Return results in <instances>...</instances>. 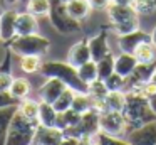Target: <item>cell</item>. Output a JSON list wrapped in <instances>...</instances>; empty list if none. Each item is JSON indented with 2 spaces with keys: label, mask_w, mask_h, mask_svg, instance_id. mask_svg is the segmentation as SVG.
I'll list each match as a JSON object with an SVG mask.
<instances>
[{
  "label": "cell",
  "mask_w": 156,
  "mask_h": 145,
  "mask_svg": "<svg viewBox=\"0 0 156 145\" xmlns=\"http://www.w3.org/2000/svg\"><path fill=\"white\" fill-rule=\"evenodd\" d=\"M29 34H39V22L34 13L20 12L15 19V36H29Z\"/></svg>",
  "instance_id": "14"
},
{
  "label": "cell",
  "mask_w": 156,
  "mask_h": 145,
  "mask_svg": "<svg viewBox=\"0 0 156 145\" xmlns=\"http://www.w3.org/2000/svg\"><path fill=\"white\" fill-rule=\"evenodd\" d=\"M136 66H138V59L134 57V54L121 51L118 56H114V73L121 74V76L128 78Z\"/></svg>",
  "instance_id": "17"
},
{
  "label": "cell",
  "mask_w": 156,
  "mask_h": 145,
  "mask_svg": "<svg viewBox=\"0 0 156 145\" xmlns=\"http://www.w3.org/2000/svg\"><path fill=\"white\" fill-rule=\"evenodd\" d=\"M17 106H7V108H0V145H5L7 140V133H9V127H10V121L14 118Z\"/></svg>",
  "instance_id": "22"
},
{
  "label": "cell",
  "mask_w": 156,
  "mask_h": 145,
  "mask_svg": "<svg viewBox=\"0 0 156 145\" xmlns=\"http://www.w3.org/2000/svg\"><path fill=\"white\" fill-rule=\"evenodd\" d=\"M87 44H89V51H91V59L96 61V63L111 52L109 40H108V34H106L104 30L99 32L98 36L91 37V39L87 40Z\"/></svg>",
  "instance_id": "15"
},
{
  "label": "cell",
  "mask_w": 156,
  "mask_h": 145,
  "mask_svg": "<svg viewBox=\"0 0 156 145\" xmlns=\"http://www.w3.org/2000/svg\"><path fill=\"white\" fill-rule=\"evenodd\" d=\"M133 54L138 59V63H151V61H156V47L153 46L151 40H146V42L139 44Z\"/></svg>",
  "instance_id": "25"
},
{
  "label": "cell",
  "mask_w": 156,
  "mask_h": 145,
  "mask_svg": "<svg viewBox=\"0 0 156 145\" xmlns=\"http://www.w3.org/2000/svg\"><path fill=\"white\" fill-rule=\"evenodd\" d=\"M15 10H5L0 15V39L9 42L15 37V19H17Z\"/></svg>",
  "instance_id": "19"
},
{
  "label": "cell",
  "mask_w": 156,
  "mask_h": 145,
  "mask_svg": "<svg viewBox=\"0 0 156 145\" xmlns=\"http://www.w3.org/2000/svg\"><path fill=\"white\" fill-rule=\"evenodd\" d=\"M14 76L10 74V71H2L0 69V91H9Z\"/></svg>",
  "instance_id": "38"
},
{
  "label": "cell",
  "mask_w": 156,
  "mask_h": 145,
  "mask_svg": "<svg viewBox=\"0 0 156 145\" xmlns=\"http://www.w3.org/2000/svg\"><path fill=\"white\" fill-rule=\"evenodd\" d=\"M122 116L128 123L129 132L156 121V115L149 108L148 98L141 91H126V103L122 108Z\"/></svg>",
  "instance_id": "1"
},
{
  "label": "cell",
  "mask_w": 156,
  "mask_h": 145,
  "mask_svg": "<svg viewBox=\"0 0 156 145\" xmlns=\"http://www.w3.org/2000/svg\"><path fill=\"white\" fill-rule=\"evenodd\" d=\"M41 64H42L41 56H22L20 57V69L24 71L25 74L39 73Z\"/></svg>",
  "instance_id": "33"
},
{
  "label": "cell",
  "mask_w": 156,
  "mask_h": 145,
  "mask_svg": "<svg viewBox=\"0 0 156 145\" xmlns=\"http://www.w3.org/2000/svg\"><path fill=\"white\" fill-rule=\"evenodd\" d=\"M39 73L44 78H59L67 88L74 90L76 93H87V84L79 78L77 67L69 64L67 61H47L41 64Z\"/></svg>",
  "instance_id": "2"
},
{
  "label": "cell",
  "mask_w": 156,
  "mask_h": 145,
  "mask_svg": "<svg viewBox=\"0 0 156 145\" xmlns=\"http://www.w3.org/2000/svg\"><path fill=\"white\" fill-rule=\"evenodd\" d=\"M49 15H51L52 25H54L59 32L72 34V32H77V30H79V22H77V20H74V19H71V17L67 15V12H66V5H64V3H61L59 0H57L55 5H52L51 13H49Z\"/></svg>",
  "instance_id": "9"
},
{
  "label": "cell",
  "mask_w": 156,
  "mask_h": 145,
  "mask_svg": "<svg viewBox=\"0 0 156 145\" xmlns=\"http://www.w3.org/2000/svg\"><path fill=\"white\" fill-rule=\"evenodd\" d=\"M37 127H39V121L29 120L22 113L15 111L14 118L10 121V127H9L5 145H32Z\"/></svg>",
  "instance_id": "5"
},
{
  "label": "cell",
  "mask_w": 156,
  "mask_h": 145,
  "mask_svg": "<svg viewBox=\"0 0 156 145\" xmlns=\"http://www.w3.org/2000/svg\"><path fill=\"white\" fill-rule=\"evenodd\" d=\"M89 2V5L92 7V9H96V10H101V9H108L109 7V0H87Z\"/></svg>",
  "instance_id": "40"
},
{
  "label": "cell",
  "mask_w": 156,
  "mask_h": 145,
  "mask_svg": "<svg viewBox=\"0 0 156 145\" xmlns=\"http://www.w3.org/2000/svg\"><path fill=\"white\" fill-rule=\"evenodd\" d=\"M126 140L129 145H156V121L128 132Z\"/></svg>",
  "instance_id": "10"
},
{
  "label": "cell",
  "mask_w": 156,
  "mask_h": 145,
  "mask_svg": "<svg viewBox=\"0 0 156 145\" xmlns=\"http://www.w3.org/2000/svg\"><path fill=\"white\" fill-rule=\"evenodd\" d=\"M66 88L67 86L59 78H47L44 81V84L39 88V98H41V101H45V103L52 105Z\"/></svg>",
  "instance_id": "13"
},
{
  "label": "cell",
  "mask_w": 156,
  "mask_h": 145,
  "mask_svg": "<svg viewBox=\"0 0 156 145\" xmlns=\"http://www.w3.org/2000/svg\"><path fill=\"white\" fill-rule=\"evenodd\" d=\"M91 10H92V7L89 5L87 0H72V2L66 3V12H67V15L71 19L77 20V22L84 20L91 13Z\"/></svg>",
  "instance_id": "20"
},
{
  "label": "cell",
  "mask_w": 156,
  "mask_h": 145,
  "mask_svg": "<svg viewBox=\"0 0 156 145\" xmlns=\"http://www.w3.org/2000/svg\"><path fill=\"white\" fill-rule=\"evenodd\" d=\"M52 3L51 0H29L27 2V10L34 13L35 17H45L51 13Z\"/></svg>",
  "instance_id": "30"
},
{
  "label": "cell",
  "mask_w": 156,
  "mask_h": 145,
  "mask_svg": "<svg viewBox=\"0 0 156 145\" xmlns=\"http://www.w3.org/2000/svg\"><path fill=\"white\" fill-rule=\"evenodd\" d=\"M20 103L19 100H15L9 91H0V108H7V106H17Z\"/></svg>",
  "instance_id": "37"
},
{
  "label": "cell",
  "mask_w": 156,
  "mask_h": 145,
  "mask_svg": "<svg viewBox=\"0 0 156 145\" xmlns=\"http://www.w3.org/2000/svg\"><path fill=\"white\" fill-rule=\"evenodd\" d=\"M134 10L141 15H151L156 12V0H134L133 2Z\"/></svg>",
  "instance_id": "34"
},
{
  "label": "cell",
  "mask_w": 156,
  "mask_h": 145,
  "mask_svg": "<svg viewBox=\"0 0 156 145\" xmlns=\"http://www.w3.org/2000/svg\"><path fill=\"white\" fill-rule=\"evenodd\" d=\"M126 103V93L124 91H109L104 96V100L98 103V110H111V111H122Z\"/></svg>",
  "instance_id": "18"
},
{
  "label": "cell",
  "mask_w": 156,
  "mask_h": 145,
  "mask_svg": "<svg viewBox=\"0 0 156 145\" xmlns=\"http://www.w3.org/2000/svg\"><path fill=\"white\" fill-rule=\"evenodd\" d=\"M9 93L19 101L25 100L29 96V93H30V83L27 79H24V78H14L10 88H9Z\"/></svg>",
  "instance_id": "24"
},
{
  "label": "cell",
  "mask_w": 156,
  "mask_h": 145,
  "mask_svg": "<svg viewBox=\"0 0 156 145\" xmlns=\"http://www.w3.org/2000/svg\"><path fill=\"white\" fill-rule=\"evenodd\" d=\"M10 2H15V0H10Z\"/></svg>",
  "instance_id": "47"
},
{
  "label": "cell",
  "mask_w": 156,
  "mask_h": 145,
  "mask_svg": "<svg viewBox=\"0 0 156 145\" xmlns=\"http://www.w3.org/2000/svg\"><path fill=\"white\" fill-rule=\"evenodd\" d=\"M9 51L17 56H44L49 52L51 40L41 34H29V36H15L9 40Z\"/></svg>",
  "instance_id": "4"
},
{
  "label": "cell",
  "mask_w": 156,
  "mask_h": 145,
  "mask_svg": "<svg viewBox=\"0 0 156 145\" xmlns=\"http://www.w3.org/2000/svg\"><path fill=\"white\" fill-rule=\"evenodd\" d=\"M154 71H156V61H151V63H138L134 71L126 78L124 93L126 91H141V88L153 79Z\"/></svg>",
  "instance_id": "8"
},
{
  "label": "cell",
  "mask_w": 156,
  "mask_h": 145,
  "mask_svg": "<svg viewBox=\"0 0 156 145\" xmlns=\"http://www.w3.org/2000/svg\"><path fill=\"white\" fill-rule=\"evenodd\" d=\"M151 81H153V83L156 84V71H154V74H153V79H151Z\"/></svg>",
  "instance_id": "46"
},
{
  "label": "cell",
  "mask_w": 156,
  "mask_h": 145,
  "mask_svg": "<svg viewBox=\"0 0 156 145\" xmlns=\"http://www.w3.org/2000/svg\"><path fill=\"white\" fill-rule=\"evenodd\" d=\"M146 40H151V34L138 29V30H133V32L118 36V47L122 52H131L133 54L136 51V47H138L139 44L146 42Z\"/></svg>",
  "instance_id": "11"
},
{
  "label": "cell",
  "mask_w": 156,
  "mask_h": 145,
  "mask_svg": "<svg viewBox=\"0 0 156 145\" xmlns=\"http://www.w3.org/2000/svg\"><path fill=\"white\" fill-rule=\"evenodd\" d=\"M148 103H149V108H151V111L156 115V93H153L151 96H148Z\"/></svg>",
  "instance_id": "41"
},
{
  "label": "cell",
  "mask_w": 156,
  "mask_h": 145,
  "mask_svg": "<svg viewBox=\"0 0 156 145\" xmlns=\"http://www.w3.org/2000/svg\"><path fill=\"white\" fill-rule=\"evenodd\" d=\"M91 61V51H89L87 40H79L69 49L67 54V63L72 64L74 67H79L81 64Z\"/></svg>",
  "instance_id": "16"
},
{
  "label": "cell",
  "mask_w": 156,
  "mask_h": 145,
  "mask_svg": "<svg viewBox=\"0 0 156 145\" xmlns=\"http://www.w3.org/2000/svg\"><path fill=\"white\" fill-rule=\"evenodd\" d=\"M94 140V138H92ZM91 140H84V138H77V137H72V135H64L61 145H87Z\"/></svg>",
  "instance_id": "39"
},
{
  "label": "cell",
  "mask_w": 156,
  "mask_h": 145,
  "mask_svg": "<svg viewBox=\"0 0 156 145\" xmlns=\"http://www.w3.org/2000/svg\"><path fill=\"white\" fill-rule=\"evenodd\" d=\"M39 105H41V103L25 98V100H22L20 103H19L17 111H19V113H22L25 118H29V120L39 121Z\"/></svg>",
  "instance_id": "29"
},
{
  "label": "cell",
  "mask_w": 156,
  "mask_h": 145,
  "mask_svg": "<svg viewBox=\"0 0 156 145\" xmlns=\"http://www.w3.org/2000/svg\"><path fill=\"white\" fill-rule=\"evenodd\" d=\"M104 81V84L108 86L109 91H124V84H126V78L121 76L118 73H112L111 76H108Z\"/></svg>",
  "instance_id": "35"
},
{
  "label": "cell",
  "mask_w": 156,
  "mask_h": 145,
  "mask_svg": "<svg viewBox=\"0 0 156 145\" xmlns=\"http://www.w3.org/2000/svg\"><path fill=\"white\" fill-rule=\"evenodd\" d=\"M64 138V132L57 127H42L39 125L37 132L34 135L32 145H61Z\"/></svg>",
  "instance_id": "12"
},
{
  "label": "cell",
  "mask_w": 156,
  "mask_h": 145,
  "mask_svg": "<svg viewBox=\"0 0 156 145\" xmlns=\"http://www.w3.org/2000/svg\"><path fill=\"white\" fill-rule=\"evenodd\" d=\"M59 2H61V3H64V5H66V3H69V2H72V0H59Z\"/></svg>",
  "instance_id": "45"
},
{
  "label": "cell",
  "mask_w": 156,
  "mask_h": 145,
  "mask_svg": "<svg viewBox=\"0 0 156 145\" xmlns=\"http://www.w3.org/2000/svg\"><path fill=\"white\" fill-rule=\"evenodd\" d=\"M87 145H98V142H96V138H94V140H91V142H89Z\"/></svg>",
  "instance_id": "44"
},
{
  "label": "cell",
  "mask_w": 156,
  "mask_h": 145,
  "mask_svg": "<svg viewBox=\"0 0 156 145\" xmlns=\"http://www.w3.org/2000/svg\"><path fill=\"white\" fill-rule=\"evenodd\" d=\"M77 74H79V78H81V79L89 86L92 81L99 79V74H98V63L91 59V61H87V63L81 64V66L77 67Z\"/></svg>",
  "instance_id": "26"
},
{
  "label": "cell",
  "mask_w": 156,
  "mask_h": 145,
  "mask_svg": "<svg viewBox=\"0 0 156 145\" xmlns=\"http://www.w3.org/2000/svg\"><path fill=\"white\" fill-rule=\"evenodd\" d=\"M114 73V56L112 52H109L108 56H104L102 59L98 61V74L99 79H106L108 76Z\"/></svg>",
  "instance_id": "32"
},
{
  "label": "cell",
  "mask_w": 156,
  "mask_h": 145,
  "mask_svg": "<svg viewBox=\"0 0 156 145\" xmlns=\"http://www.w3.org/2000/svg\"><path fill=\"white\" fill-rule=\"evenodd\" d=\"M79 120H81V113H77V111H74V110L71 108V110L62 111V113L57 115L55 127H57L59 130L66 132V130H69V128L76 127V125L79 123Z\"/></svg>",
  "instance_id": "23"
},
{
  "label": "cell",
  "mask_w": 156,
  "mask_h": 145,
  "mask_svg": "<svg viewBox=\"0 0 156 145\" xmlns=\"http://www.w3.org/2000/svg\"><path fill=\"white\" fill-rule=\"evenodd\" d=\"M151 42H153V46L156 47V25H154V29L151 30Z\"/></svg>",
  "instance_id": "43"
},
{
  "label": "cell",
  "mask_w": 156,
  "mask_h": 145,
  "mask_svg": "<svg viewBox=\"0 0 156 145\" xmlns=\"http://www.w3.org/2000/svg\"><path fill=\"white\" fill-rule=\"evenodd\" d=\"M128 123H126L122 111L102 110L99 111V133L109 135V137H126L128 135Z\"/></svg>",
  "instance_id": "6"
},
{
  "label": "cell",
  "mask_w": 156,
  "mask_h": 145,
  "mask_svg": "<svg viewBox=\"0 0 156 145\" xmlns=\"http://www.w3.org/2000/svg\"><path fill=\"white\" fill-rule=\"evenodd\" d=\"M74 96H76V91L71 90V88H66V90L59 94L57 100L52 103V106L55 108V111H57V113H62V111L71 110L72 101H74Z\"/></svg>",
  "instance_id": "28"
},
{
  "label": "cell",
  "mask_w": 156,
  "mask_h": 145,
  "mask_svg": "<svg viewBox=\"0 0 156 145\" xmlns=\"http://www.w3.org/2000/svg\"><path fill=\"white\" fill-rule=\"evenodd\" d=\"M99 133V110L91 108L89 111L81 115V120L76 127L69 128L64 132V135H72L84 140H92Z\"/></svg>",
  "instance_id": "7"
},
{
  "label": "cell",
  "mask_w": 156,
  "mask_h": 145,
  "mask_svg": "<svg viewBox=\"0 0 156 145\" xmlns=\"http://www.w3.org/2000/svg\"><path fill=\"white\" fill-rule=\"evenodd\" d=\"M57 115L59 113L51 103L41 101V105H39V125H42V127H55Z\"/></svg>",
  "instance_id": "21"
},
{
  "label": "cell",
  "mask_w": 156,
  "mask_h": 145,
  "mask_svg": "<svg viewBox=\"0 0 156 145\" xmlns=\"http://www.w3.org/2000/svg\"><path fill=\"white\" fill-rule=\"evenodd\" d=\"M109 2L114 3V5H133L134 0H109Z\"/></svg>",
  "instance_id": "42"
},
{
  "label": "cell",
  "mask_w": 156,
  "mask_h": 145,
  "mask_svg": "<svg viewBox=\"0 0 156 145\" xmlns=\"http://www.w3.org/2000/svg\"><path fill=\"white\" fill-rule=\"evenodd\" d=\"M96 142H98V145H129V142L124 140V138L109 137V135H104V133L96 135Z\"/></svg>",
  "instance_id": "36"
},
{
  "label": "cell",
  "mask_w": 156,
  "mask_h": 145,
  "mask_svg": "<svg viewBox=\"0 0 156 145\" xmlns=\"http://www.w3.org/2000/svg\"><path fill=\"white\" fill-rule=\"evenodd\" d=\"M71 108L82 115V113H86V111H89L91 108H96V101L91 98L89 93H76Z\"/></svg>",
  "instance_id": "27"
},
{
  "label": "cell",
  "mask_w": 156,
  "mask_h": 145,
  "mask_svg": "<svg viewBox=\"0 0 156 145\" xmlns=\"http://www.w3.org/2000/svg\"><path fill=\"white\" fill-rule=\"evenodd\" d=\"M108 17L112 30L116 36L133 32L139 29V13L134 10L133 5H114L109 3L108 9Z\"/></svg>",
  "instance_id": "3"
},
{
  "label": "cell",
  "mask_w": 156,
  "mask_h": 145,
  "mask_svg": "<svg viewBox=\"0 0 156 145\" xmlns=\"http://www.w3.org/2000/svg\"><path fill=\"white\" fill-rule=\"evenodd\" d=\"M87 93L91 94V98L96 101V106H98V103L104 100V96L109 93V90H108V86L104 84L102 79H96L87 86ZM96 110H98V108H96Z\"/></svg>",
  "instance_id": "31"
}]
</instances>
